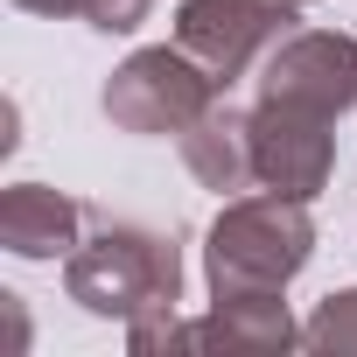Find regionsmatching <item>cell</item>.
Returning <instances> with one entry per match:
<instances>
[{
  "label": "cell",
  "mask_w": 357,
  "mask_h": 357,
  "mask_svg": "<svg viewBox=\"0 0 357 357\" xmlns=\"http://www.w3.org/2000/svg\"><path fill=\"white\" fill-rule=\"evenodd\" d=\"M63 294L105 322L168 315L183 301V245L147 231V225H98L63 259Z\"/></svg>",
  "instance_id": "6da1fadb"
},
{
  "label": "cell",
  "mask_w": 357,
  "mask_h": 357,
  "mask_svg": "<svg viewBox=\"0 0 357 357\" xmlns=\"http://www.w3.org/2000/svg\"><path fill=\"white\" fill-rule=\"evenodd\" d=\"M22 15H50V22H63V15H84V0H15Z\"/></svg>",
  "instance_id": "7c38bea8"
},
{
  "label": "cell",
  "mask_w": 357,
  "mask_h": 357,
  "mask_svg": "<svg viewBox=\"0 0 357 357\" xmlns=\"http://www.w3.org/2000/svg\"><path fill=\"white\" fill-rule=\"evenodd\" d=\"M218 98H225V84H218L183 43L133 50V56L105 77V91H98V105H105V119H112L119 133H183V126H197Z\"/></svg>",
  "instance_id": "3957f363"
},
{
  "label": "cell",
  "mask_w": 357,
  "mask_h": 357,
  "mask_svg": "<svg viewBox=\"0 0 357 357\" xmlns=\"http://www.w3.org/2000/svg\"><path fill=\"white\" fill-rule=\"evenodd\" d=\"M301 343L322 350V357H357V287H336L329 301H315Z\"/></svg>",
  "instance_id": "30bf717a"
},
{
  "label": "cell",
  "mask_w": 357,
  "mask_h": 357,
  "mask_svg": "<svg viewBox=\"0 0 357 357\" xmlns=\"http://www.w3.org/2000/svg\"><path fill=\"white\" fill-rule=\"evenodd\" d=\"M315 259V218L294 197H231L204 238L211 294H287V280Z\"/></svg>",
  "instance_id": "7a4b0ae2"
},
{
  "label": "cell",
  "mask_w": 357,
  "mask_h": 357,
  "mask_svg": "<svg viewBox=\"0 0 357 357\" xmlns=\"http://www.w3.org/2000/svg\"><path fill=\"white\" fill-rule=\"evenodd\" d=\"M294 8H315V0H294Z\"/></svg>",
  "instance_id": "4fadbf2b"
},
{
  "label": "cell",
  "mask_w": 357,
  "mask_h": 357,
  "mask_svg": "<svg viewBox=\"0 0 357 357\" xmlns=\"http://www.w3.org/2000/svg\"><path fill=\"white\" fill-rule=\"evenodd\" d=\"M190 329H197V350H225V357H280L301 343L280 294H211V315Z\"/></svg>",
  "instance_id": "52a82bcc"
},
{
  "label": "cell",
  "mask_w": 357,
  "mask_h": 357,
  "mask_svg": "<svg viewBox=\"0 0 357 357\" xmlns=\"http://www.w3.org/2000/svg\"><path fill=\"white\" fill-rule=\"evenodd\" d=\"M329 126H336L329 112L259 98L252 105V183L273 190V197L315 204L329 190V175H336V133Z\"/></svg>",
  "instance_id": "277c9868"
},
{
  "label": "cell",
  "mask_w": 357,
  "mask_h": 357,
  "mask_svg": "<svg viewBox=\"0 0 357 357\" xmlns=\"http://www.w3.org/2000/svg\"><path fill=\"white\" fill-rule=\"evenodd\" d=\"M287 22H294V0H183L175 8V43L231 91L245 77V63L287 36Z\"/></svg>",
  "instance_id": "5b68a950"
},
{
  "label": "cell",
  "mask_w": 357,
  "mask_h": 357,
  "mask_svg": "<svg viewBox=\"0 0 357 357\" xmlns=\"http://www.w3.org/2000/svg\"><path fill=\"white\" fill-rule=\"evenodd\" d=\"M259 98H280V105H308V112L343 119L357 105V36H336V29L280 36L273 56H266V70H259Z\"/></svg>",
  "instance_id": "8992f818"
},
{
  "label": "cell",
  "mask_w": 357,
  "mask_h": 357,
  "mask_svg": "<svg viewBox=\"0 0 357 357\" xmlns=\"http://www.w3.org/2000/svg\"><path fill=\"white\" fill-rule=\"evenodd\" d=\"M175 140H183V161H190V175H197L204 190L231 197V190L252 183V112H231L218 98L197 126H183Z\"/></svg>",
  "instance_id": "9c48e42d"
},
{
  "label": "cell",
  "mask_w": 357,
  "mask_h": 357,
  "mask_svg": "<svg viewBox=\"0 0 357 357\" xmlns=\"http://www.w3.org/2000/svg\"><path fill=\"white\" fill-rule=\"evenodd\" d=\"M147 15H154V0H84V22L98 36H133Z\"/></svg>",
  "instance_id": "8fae6325"
},
{
  "label": "cell",
  "mask_w": 357,
  "mask_h": 357,
  "mask_svg": "<svg viewBox=\"0 0 357 357\" xmlns=\"http://www.w3.org/2000/svg\"><path fill=\"white\" fill-rule=\"evenodd\" d=\"M77 231H84V211L50 183H15L0 197V245L15 259H70Z\"/></svg>",
  "instance_id": "ba28073f"
}]
</instances>
